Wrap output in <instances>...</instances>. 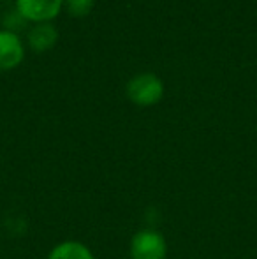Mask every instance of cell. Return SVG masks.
<instances>
[{
	"label": "cell",
	"instance_id": "obj_7",
	"mask_svg": "<svg viewBox=\"0 0 257 259\" xmlns=\"http://www.w3.org/2000/svg\"><path fill=\"white\" fill-rule=\"evenodd\" d=\"M95 0H64V7L69 13V16L83 18L88 16L93 9Z\"/></svg>",
	"mask_w": 257,
	"mask_h": 259
},
{
	"label": "cell",
	"instance_id": "obj_1",
	"mask_svg": "<svg viewBox=\"0 0 257 259\" xmlns=\"http://www.w3.org/2000/svg\"><path fill=\"white\" fill-rule=\"evenodd\" d=\"M129 101L141 108H148V106L157 104L164 96V85L159 76L151 74V72H143V74L134 76L127 83L125 89Z\"/></svg>",
	"mask_w": 257,
	"mask_h": 259
},
{
	"label": "cell",
	"instance_id": "obj_4",
	"mask_svg": "<svg viewBox=\"0 0 257 259\" xmlns=\"http://www.w3.org/2000/svg\"><path fill=\"white\" fill-rule=\"evenodd\" d=\"M25 46L13 30H0V72L13 71L23 62Z\"/></svg>",
	"mask_w": 257,
	"mask_h": 259
},
{
	"label": "cell",
	"instance_id": "obj_3",
	"mask_svg": "<svg viewBox=\"0 0 257 259\" xmlns=\"http://www.w3.org/2000/svg\"><path fill=\"white\" fill-rule=\"evenodd\" d=\"M64 7V0H16V11L23 20L46 23L55 20Z\"/></svg>",
	"mask_w": 257,
	"mask_h": 259
},
{
	"label": "cell",
	"instance_id": "obj_6",
	"mask_svg": "<svg viewBox=\"0 0 257 259\" xmlns=\"http://www.w3.org/2000/svg\"><path fill=\"white\" fill-rule=\"evenodd\" d=\"M48 259H95L92 250L78 240H65L49 250Z\"/></svg>",
	"mask_w": 257,
	"mask_h": 259
},
{
	"label": "cell",
	"instance_id": "obj_2",
	"mask_svg": "<svg viewBox=\"0 0 257 259\" xmlns=\"http://www.w3.org/2000/svg\"><path fill=\"white\" fill-rule=\"evenodd\" d=\"M130 259H166L168 242L155 229H139L129 245Z\"/></svg>",
	"mask_w": 257,
	"mask_h": 259
},
{
	"label": "cell",
	"instance_id": "obj_5",
	"mask_svg": "<svg viewBox=\"0 0 257 259\" xmlns=\"http://www.w3.org/2000/svg\"><path fill=\"white\" fill-rule=\"evenodd\" d=\"M59 41V30L52 21L46 23H34V27L28 30L27 42L30 46L32 52L35 53H44L52 50Z\"/></svg>",
	"mask_w": 257,
	"mask_h": 259
}]
</instances>
